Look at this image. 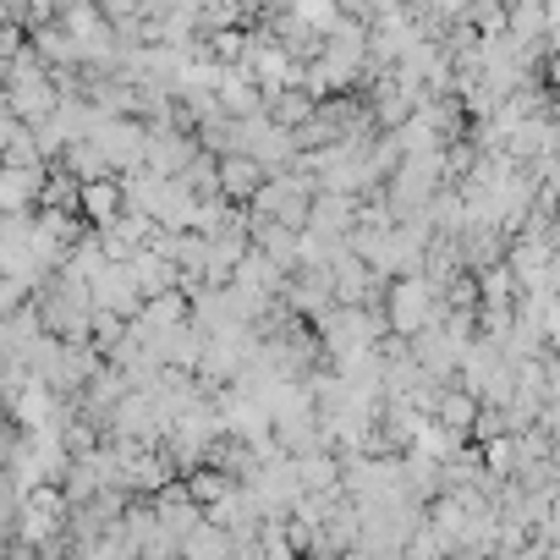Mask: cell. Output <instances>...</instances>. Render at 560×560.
<instances>
[{
    "label": "cell",
    "mask_w": 560,
    "mask_h": 560,
    "mask_svg": "<svg viewBox=\"0 0 560 560\" xmlns=\"http://www.w3.org/2000/svg\"><path fill=\"white\" fill-rule=\"evenodd\" d=\"M314 192L319 182L308 171H280L258 187V198L247 203V220H264V225H287V231H308V209H314Z\"/></svg>",
    "instance_id": "6da1fadb"
},
{
    "label": "cell",
    "mask_w": 560,
    "mask_h": 560,
    "mask_svg": "<svg viewBox=\"0 0 560 560\" xmlns=\"http://www.w3.org/2000/svg\"><path fill=\"white\" fill-rule=\"evenodd\" d=\"M385 330L396 336V341H418L423 330H434L440 325V292L429 287L423 275H412V280H390V292H385Z\"/></svg>",
    "instance_id": "7a4b0ae2"
},
{
    "label": "cell",
    "mask_w": 560,
    "mask_h": 560,
    "mask_svg": "<svg viewBox=\"0 0 560 560\" xmlns=\"http://www.w3.org/2000/svg\"><path fill=\"white\" fill-rule=\"evenodd\" d=\"M330 275H336V308H385L390 280L374 275L358 253H341V258L330 264Z\"/></svg>",
    "instance_id": "3957f363"
},
{
    "label": "cell",
    "mask_w": 560,
    "mask_h": 560,
    "mask_svg": "<svg viewBox=\"0 0 560 560\" xmlns=\"http://www.w3.org/2000/svg\"><path fill=\"white\" fill-rule=\"evenodd\" d=\"M149 505H154V516H160V533H165L171 544H187V538L203 527V511L192 505V494H187V483H182V478H176V483H165V489H160Z\"/></svg>",
    "instance_id": "277c9868"
},
{
    "label": "cell",
    "mask_w": 560,
    "mask_h": 560,
    "mask_svg": "<svg viewBox=\"0 0 560 560\" xmlns=\"http://www.w3.org/2000/svg\"><path fill=\"white\" fill-rule=\"evenodd\" d=\"M121 269L132 275V287H138V298H143V303H154V298H165V292H182V275H176V264H171L165 253H154V247L132 253Z\"/></svg>",
    "instance_id": "5b68a950"
},
{
    "label": "cell",
    "mask_w": 560,
    "mask_h": 560,
    "mask_svg": "<svg viewBox=\"0 0 560 560\" xmlns=\"http://www.w3.org/2000/svg\"><path fill=\"white\" fill-rule=\"evenodd\" d=\"M264 182H269V176H264V165H258L253 154H225V160H220V198H225L231 209H247Z\"/></svg>",
    "instance_id": "8992f818"
},
{
    "label": "cell",
    "mask_w": 560,
    "mask_h": 560,
    "mask_svg": "<svg viewBox=\"0 0 560 560\" xmlns=\"http://www.w3.org/2000/svg\"><path fill=\"white\" fill-rule=\"evenodd\" d=\"M78 214L89 220V231H105L127 214V192H121V176H105V182H89L83 198H78Z\"/></svg>",
    "instance_id": "52a82bcc"
},
{
    "label": "cell",
    "mask_w": 560,
    "mask_h": 560,
    "mask_svg": "<svg viewBox=\"0 0 560 560\" xmlns=\"http://www.w3.org/2000/svg\"><path fill=\"white\" fill-rule=\"evenodd\" d=\"M319 116V100L308 89H280V94H264V121L280 127V132H303L308 121Z\"/></svg>",
    "instance_id": "ba28073f"
},
{
    "label": "cell",
    "mask_w": 560,
    "mask_h": 560,
    "mask_svg": "<svg viewBox=\"0 0 560 560\" xmlns=\"http://www.w3.org/2000/svg\"><path fill=\"white\" fill-rule=\"evenodd\" d=\"M45 171H7L0 165V214H34Z\"/></svg>",
    "instance_id": "9c48e42d"
},
{
    "label": "cell",
    "mask_w": 560,
    "mask_h": 560,
    "mask_svg": "<svg viewBox=\"0 0 560 560\" xmlns=\"http://www.w3.org/2000/svg\"><path fill=\"white\" fill-rule=\"evenodd\" d=\"M434 423L456 440H472V423H478V401L462 390V385H445L440 390V407H434Z\"/></svg>",
    "instance_id": "30bf717a"
},
{
    "label": "cell",
    "mask_w": 560,
    "mask_h": 560,
    "mask_svg": "<svg viewBox=\"0 0 560 560\" xmlns=\"http://www.w3.org/2000/svg\"><path fill=\"white\" fill-rule=\"evenodd\" d=\"M61 171H67V176H72L78 187H89V182H105V176H116V171H110V160H105V154H100V149H94L89 138H83V143H72V149L61 154Z\"/></svg>",
    "instance_id": "8fae6325"
},
{
    "label": "cell",
    "mask_w": 560,
    "mask_h": 560,
    "mask_svg": "<svg viewBox=\"0 0 560 560\" xmlns=\"http://www.w3.org/2000/svg\"><path fill=\"white\" fill-rule=\"evenodd\" d=\"M182 483H187V494H192L198 511H214V505L231 500V489H236V478H225L220 467H198V472H187Z\"/></svg>",
    "instance_id": "7c38bea8"
},
{
    "label": "cell",
    "mask_w": 560,
    "mask_h": 560,
    "mask_svg": "<svg viewBox=\"0 0 560 560\" xmlns=\"http://www.w3.org/2000/svg\"><path fill=\"white\" fill-rule=\"evenodd\" d=\"M23 308H28V292L18 287V280L0 275V319H12V314H23Z\"/></svg>",
    "instance_id": "4fadbf2b"
}]
</instances>
